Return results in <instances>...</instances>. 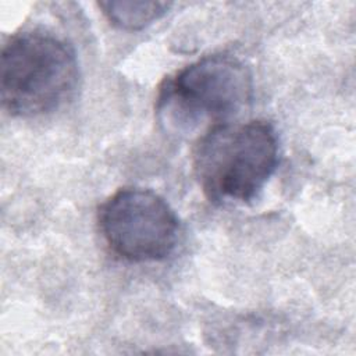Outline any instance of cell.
<instances>
[{
	"label": "cell",
	"instance_id": "5",
	"mask_svg": "<svg viewBox=\"0 0 356 356\" xmlns=\"http://www.w3.org/2000/svg\"><path fill=\"white\" fill-rule=\"evenodd\" d=\"M165 1H100L106 18L115 26L128 31L142 29L161 18L170 8Z\"/></svg>",
	"mask_w": 356,
	"mask_h": 356
},
{
	"label": "cell",
	"instance_id": "2",
	"mask_svg": "<svg viewBox=\"0 0 356 356\" xmlns=\"http://www.w3.org/2000/svg\"><path fill=\"white\" fill-rule=\"evenodd\" d=\"M252 96L253 78L246 64L218 53L168 76L159 89L156 111L172 134H191L204 122H229L248 107Z\"/></svg>",
	"mask_w": 356,
	"mask_h": 356
},
{
	"label": "cell",
	"instance_id": "4",
	"mask_svg": "<svg viewBox=\"0 0 356 356\" xmlns=\"http://www.w3.org/2000/svg\"><path fill=\"white\" fill-rule=\"evenodd\" d=\"M97 222L110 250L134 263L164 260L178 242L179 221L174 209L145 188L114 192L100 206Z\"/></svg>",
	"mask_w": 356,
	"mask_h": 356
},
{
	"label": "cell",
	"instance_id": "1",
	"mask_svg": "<svg viewBox=\"0 0 356 356\" xmlns=\"http://www.w3.org/2000/svg\"><path fill=\"white\" fill-rule=\"evenodd\" d=\"M278 135L264 120L221 122L193 149V171L213 203H249L259 196L278 164Z\"/></svg>",
	"mask_w": 356,
	"mask_h": 356
},
{
	"label": "cell",
	"instance_id": "3",
	"mask_svg": "<svg viewBox=\"0 0 356 356\" xmlns=\"http://www.w3.org/2000/svg\"><path fill=\"white\" fill-rule=\"evenodd\" d=\"M78 79L76 54L56 35L17 33L1 50V103L11 115L36 117L57 110L72 96Z\"/></svg>",
	"mask_w": 356,
	"mask_h": 356
}]
</instances>
